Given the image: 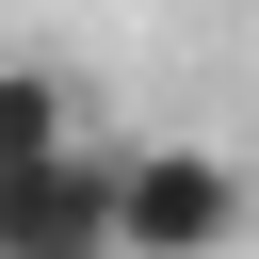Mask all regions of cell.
<instances>
[{
    "instance_id": "cell-1",
    "label": "cell",
    "mask_w": 259,
    "mask_h": 259,
    "mask_svg": "<svg viewBox=\"0 0 259 259\" xmlns=\"http://www.w3.org/2000/svg\"><path fill=\"white\" fill-rule=\"evenodd\" d=\"M243 227H259L243 162H210V146H113V259H227Z\"/></svg>"
},
{
    "instance_id": "cell-2",
    "label": "cell",
    "mask_w": 259,
    "mask_h": 259,
    "mask_svg": "<svg viewBox=\"0 0 259 259\" xmlns=\"http://www.w3.org/2000/svg\"><path fill=\"white\" fill-rule=\"evenodd\" d=\"M0 259H113V146H65L0 178Z\"/></svg>"
},
{
    "instance_id": "cell-3",
    "label": "cell",
    "mask_w": 259,
    "mask_h": 259,
    "mask_svg": "<svg viewBox=\"0 0 259 259\" xmlns=\"http://www.w3.org/2000/svg\"><path fill=\"white\" fill-rule=\"evenodd\" d=\"M81 146V97L49 81V65H0V178H32V162H65Z\"/></svg>"
}]
</instances>
